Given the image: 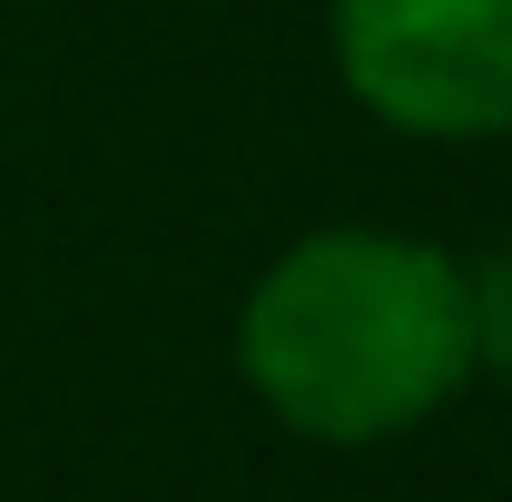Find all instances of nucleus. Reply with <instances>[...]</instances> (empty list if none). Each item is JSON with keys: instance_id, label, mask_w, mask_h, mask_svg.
Here are the masks:
<instances>
[{"instance_id": "nucleus-1", "label": "nucleus", "mask_w": 512, "mask_h": 502, "mask_svg": "<svg viewBox=\"0 0 512 502\" xmlns=\"http://www.w3.org/2000/svg\"><path fill=\"white\" fill-rule=\"evenodd\" d=\"M237 384L306 443L365 453L473 384L463 256L404 227H316L237 296Z\"/></svg>"}, {"instance_id": "nucleus-2", "label": "nucleus", "mask_w": 512, "mask_h": 502, "mask_svg": "<svg viewBox=\"0 0 512 502\" xmlns=\"http://www.w3.org/2000/svg\"><path fill=\"white\" fill-rule=\"evenodd\" d=\"M325 60L394 138H512V0H325Z\"/></svg>"}, {"instance_id": "nucleus-3", "label": "nucleus", "mask_w": 512, "mask_h": 502, "mask_svg": "<svg viewBox=\"0 0 512 502\" xmlns=\"http://www.w3.org/2000/svg\"><path fill=\"white\" fill-rule=\"evenodd\" d=\"M463 296H473V375L512 384V247L463 256Z\"/></svg>"}]
</instances>
